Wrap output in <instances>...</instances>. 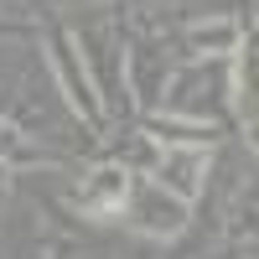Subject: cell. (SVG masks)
Listing matches in <instances>:
<instances>
[{"label": "cell", "instance_id": "cell-1", "mask_svg": "<svg viewBox=\"0 0 259 259\" xmlns=\"http://www.w3.org/2000/svg\"><path fill=\"white\" fill-rule=\"evenodd\" d=\"M99 192H89V197H83V207H119L124 202V177L119 171H99Z\"/></svg>", "mask_w": 259, "mask_h": 259}]
</instances>
